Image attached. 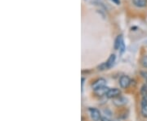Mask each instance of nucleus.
Segmentation results:
<instances>
[{
    "instance_id": "nucleus-14",
    "label": "nucleus",
    "mask_w": 147,
    "mask_h": 121,
    "mask_svg": "<svg viewBox=\"0 0 147 121\" xmlns=\"http://www.w3.org/2000/svg\"><path fill=\"white\" fill-rule=\"evenodd\" d=\"M119 50H120L121 53H123V51H124V50H125V45H124V41H123V42H122V44H121Z\"/></svg>"
},
{
    "instance_id": "nucleus-16",
    "label": "nucleus",
    "mask_w": 147,
    "mask_h": 121,
    "mask_svg": "<svg viewBox=\"0 0 147 121\" xmlns=\"http://www.w3.org/2000/svg\"><path fill=\"white\" fill-rule=\"evenodd\" d=\"M142 76L144 77V78H146V79H147V72H142Z\"/></svg>"
},
{
    "instance_id": "nucleus-17",
    "label": "nucleus",
    "mask_w": 147,
    "mask_h": 121,
    "mask_svg": "<svg viewBox=\"0 0 147 121\" xmlns=\"http://www.w3.org/2000/svg\"><path fill=\"white\" fill-rule=\"evenodd\" d=\"M112 1H113L114 3H115L117 5H119V4L120 3V1H119V0H112Z\"/></svg>"
},
{
    "instance_id": "nucleus-1",
    "label": "nucleus",
    "mask_w": 147,
    "mask_h": 121,
    "mask_svg": "<svg viewBox=\"0 0 147 121\" xmlns=\"http://www.w3.org/2000/svg\"><path fill=\"white\" fill-rule=\"evenodd\" d=\"M89 113L91 118L93 121H100L101 120V115L100 111L96 108H89Z\"/></svg>"
},
{
    "instance_id": "nucleus-4",
    "label": "nucleus",
    "mask_w": 147,
    "mask_h": 121,
    "mask_svg": "<svg viewBox=\"0 0 147 121\" xmlns=\"http://www.w3.org/2000/svg\"><path fill=\"white\" fill-rule=\"evenodd\" d=\"M121 95V90L119 89H116V88H113V89H110L108 93L106 94V97L108 98H118Z\"/></svg>"
},
{
    "instance_id": "nucleus-18",
    "label": "nucleus",
    "mask_w": 147,
    "mask_h": 121,
    "mask_svg": "<svg viewBox=\"0 0 147 121\" xmlns=\"http://www.w3.org/2000/svg\"><path fill=\"white\" fill-rule=\"evenodd\" d=\"M146 84H147V79H146Z\"/></svg>"
},
{
    "instance_id": "nucleus-9",
    "label": "nucleus",
    "mask_w": 147,
    "mask_h": 121,
    "mask_svg": "<svg viewBox=\"0 0 147 121\" xmlns=\"http://www.w3.org/2000/svg\"><path fill=\"white\" fill-rule=\"evenodd\" d=\"M133 4L138 7H144L147 5V0H132Z\"/></svg>"
},
{
    "instance_id": "nucleus-12",
    "label": "nucleus",
    "mask_w": 147,
    "mask_h": 121,
    "mask_svg": "<svg viewBox=\"0 0 147 121\" xmlns=\"http://www.w3.org/2000/svg\"><path fill=\"white\" fill-rule=\"evenodd\" d=\"M141 93H142V96H145L147 94V84H144L142 87L141 90Z\"/></svg>"
},
{
    "instance_id": "nucleus-10",
    "label": "nucleus",
    "mask_w": 147,
    "mask_h": 121,
    "mask_svg": "<svg viewBox=\"0 0 147 121\" xmlns=\"http://www.w3.org/2000/svg\"><path fill=\"white\" fill-rule=\"evenodd\" d=\"M141 63H142V65L144 68H147V55H144L142 57Z\"/></svg>"
},
{
    "instance_id": "nucleus-13",
    "label": "nucleus",
    "mask_w": 147,
    "mask_h": 121,
    "mask_svg": "<svg viewBox=\"0 0 147 121\" xmlns=\"http://www.w3.org/2000/svg\"><path fill=\"white\" fill-rule=\"evenodd\" d=\"M147 105V94L143 96V98H142V106H144Z\"/></svg>"
},
{
    "instance_id": "nucleus-15",
    "label": "nucleus",
    "mask_w": 147,
    "mask_h": 121,
    "mask_svg": "<svg viewBox=\"0 0 147 121\" xmlns=\"http://www.w3.org/2000/svg\"><path fill=\"white\" fill-rule=\"evenodd\" d=\"M100 121H113L112 120H110V119H109L108 117H105V116H104V117H101V120H100Z\"/></svg>"
},
{
    "instance_id": "nucleus-2",
    "label": "nucleus",
    "mask_w": 147,
    "mask_h": 121,
    "mask_svg": "<svg viewBox=\"0 0 147 121\" xmlns=\"http://www.w3.org/2000/svg\"><path fill=\"white\" fill-rule=\"evenodd\" d=\"M130 83H131V79L128 76L123 75L119 79V84L122 89H127L130 85Z\"/></svg>"
},
{
    "instance_id": "nucleus-5",
    "label": "nucleus",
    "mask_w": 147,
    "mask_h": 121,
    "mask_svg": "<svg viewBox=\"0 0 147 121\" xmlns=\"http://www.w3.org/2000/svg\"><path fill=\"white\" fill-rule=\"evenodd\" d=\"M127 98H124V97H122V96H119L118 98H115L113 99V102L114 104L117 106H121L125 105L127 103Z\"/></svg>"
},
{
    "instance_id": "nucleus-7",
    "label": "nucleus",
    "mask_w": 147,
    "mask_h": 121,
    "mask_svg": "<svg viewBox=\"0 0 147 121\" xmlns=\"http://www.w3.org/2000/svg\"><path fill=\"white\" fill-rule=\"evenodd\" d=\"M109 88H107V87H102V88H100L99 90H95V94L97 95V96H105L106 95V94L108 93V91H109Z\"/></svg>"
},
{
    "instance_id": "nucleus-6",
    "label": "nucleus",
    "mask_w": 147,
    "mask_h": 121,
    "mask_svg": "<svg viewBox=\"0 0 147 121\" xmlns=\"http://www.w3.org/2000/svg\"><path fill=\"white\" fill-rule=\"evenodd\" d=\"M115 60H116L115 55H114V54L110 55V56L109 57V59H108V60H107V61L105 63L106 69H109L110 68H112V67H113V65H114L115 63Z\"/></svg>"
},
{
    "instance_id": "nucleus-8",
    "label": "nucleus",
    "mask_w": 147,
    "mask_h": 121,
    "mask_svg": "<svg viewBox=\"0 0 147 121\" xmlns=\"http://www.w3.org/2000/svg\"><path fill=\"white\" fill-rule=\"evenodd\" d=\"M123 41V38L122 35H119L118 37H116L115 41V46H114L115 50H119L120 48V46Z\"/></svg>"
},
{
    "instance_id": "nucleus-11",
    "label": "nucleus",
    "mask_w": 147,
    "mask_h": 121,
    "mask_svg": "<svg viewBox=\"0 0 147 121\" xmlns=\"http://www.w3.org/2000/svg\"><path fill=\"white\" fill-rule=\"evenodd\" d=\"M142 115L144 117L147 118V105L142 106Z\"/></svg>"
},
{
    "instance_id": "nucleus-3",
    "label": "nucleus",
    "mask_w": 147,
    "mask_h": 121,
    "mask_svg": "<svg viewBox=\"0 0 147 121\" xmlns=\"http://www.w3.org/2000/svg\"><path fill=\"white\" fill-rule=\"evenodd\" d=\"M105 84H106V80L104 78H99L93 82V84H92V88L95 91V90H99L102 87H105Z\"/></svg>"
}]
</instances>
